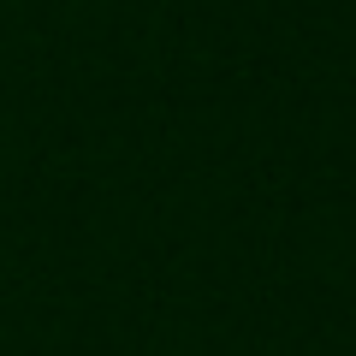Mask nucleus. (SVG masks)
<instances>
[]
</instances>
